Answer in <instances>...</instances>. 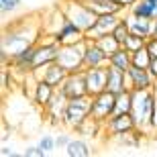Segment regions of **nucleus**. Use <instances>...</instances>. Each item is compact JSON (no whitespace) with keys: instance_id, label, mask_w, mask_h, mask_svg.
<instances>
[{"instance_id":"nucleus-18","label":"nucleus","mask_w":157,"mask_h":157,"mask_svg":"<svg viewBox=\"0 0 157 157\" xmlns=\"http://www.w3.org/2000/svg\"><path fill=\"white\" fill-rule=\"evenodd\" d=\"M106 90L114 94H121L127 90V71L108 65V82H106Z\"/></svg>"},{"instance_id":"nucleus-22","label":"nucleus","mask_w":157,"mask_h":157,"mask_svg":"<svg viewBox=\"0 0 157 157\" xmlns=\"http://www.w3.org/2000/svg\"><path fill=\"white\" fill-rule=\"evenodd\" d=\"M133 108V92L124 90V92L117 94V106H114V114H122V112H131Z\"/></svg>"},{"instance_id":"nucleus-11","label":"nucleus","mask_w":157,"mask_h":157,"mask_svg":"<svg viewBox=\"0 0 157 157\" xmlns=\"http://www.w3.org/2000/svg\"><path fill=\"white\" fill-rule=\"evenodd\" d=\"M49 35L57 41L59 45H70V43H78V41H84V39H86V33H84V31H82L76 23H71L70 18H65L63 25H61L57 31L49 33Z\"/></svg>"},{"instance_id":"nucleus-31","label":"nucleus","mask_w":157,"mask_h":157,"mask_svg":"<svg viewBox=\"0 0 157 157\" xmlns=\"http://www.w3.org/2000/svg\"><path fill=\"white\" fill-rule=\"evenodd\" d=\"M0 155H2V157H14V155H21V153H14V151H12V147H10V145H6V143H2Z\"/></svg>"},{"instance_id":"nucleus-24","label":"nucleus","mask_w":157,"mask_h":157,"mask_svg":"<svg viewBox=\"0 0 157 157\" xmlns=\"http://www.w3.org/2000/svg\"><path fill=\"white\" fill-rule=\"evenodd\" d=\"M145 43H147V39H143V37H139V35H135V33H131V35L124 39L122 47H124L127 51L135 53V51H139L141 47H145Z\"/></svg>"},{"instance_id":"nucleus-28","label":"nucleus","mask_w":157,"mask_h":157,"mask_svg":"<svg viewBox=\"0 0 157 157\" xmlns=\"http://www.w3.org/2000/svg\"><path fill=\"white\" fill-rule=\"evenodd\" d=\"M21 157H47V153L39 145H29V147H25V151L21 153Z\"/></svg>"},{"instance_id":"nucleus-19","label":"nucleus","mask_w":157,"mask_h":157,"mask_svg":"<svg viewBox=\"0 0 157 157\" xmlns=\"http://www.w3.org/2000/svg\"><path fill=\"white\" fill-rule=\"evenodd\" d=\"M108 65L118 67V70H122V71H128V67L133 65V53L127 51L124 47H121L118 51H114L110 57H108Z\"/></svg>"},{"instance_id":"nucleus-12","label":"nucleus","mask_w":157,"mask_h":157,"mask_svg":"<svg viewBox=\"0 0 157 157\" xmlns=\"http://www.w3.org/2000/svg\"><path fill=\"white\" fill-rule=\"evenodd\" d=\"M59 90H61L67 98L86 96V94H88V88H86V76H84V71H74V74H67V78H65L63 84L59 86Z\"/></svg>"},{"instance_id":"nucleus-1","label":"nucleus","mask_w":157,"mask_h":157,"mask_svg":"<svg viewBox=\"0 0 157 157\" xmlns=\"http://www.w3.org/2000/svg\"><path fill=\"white\" fill-rule=\"evenodd\" d=\"M43 21H18L6 27L2 33V61L14 57L17 53L25 51L27 47L39 43L43 35Z\"/></svg>"},{"instance_id":"nucleus-29","label":"nucleus","mask_w":157,"mask_h":157,"mask_svg":"<svg viewBox=\"0 0 157 157\" xmlns=\"http://www.w3.org/2000/svg\"><path fill=\"white\" fill-rule=\"evenodd\" d=\"M71 139H74V137H71L70 133H61V135H57V137H55L57 149H65V147H67V143H70Z\"/></svg>"},{"instance_id":"nucleus-13","label":"nucleus","mask_w":157,"mask_h":157,"mask_svg":"<svg viewBox=\"0 0 157 157\" xmlns=\"http://www.w3.org/2000/svg\"><path fill=\"white\" fill-rule=\"evenodd\" d=\"M67 100L70 98L57 88L53 98L49 100V104L45 106V112L49 117V121H51V124H61L63 122V112H65V106H67Z\"/></svg>"},{"instance_id":"nucleus-5","label":"nucleus","mask_w":157,"mask_h":157,"mask_svg":"<svg viewBox=\"0 0 157 157\" xmlns=\"http://www.w3.org/2000/svg\"><path fill=\"white\" fill-rule=\"evenodd\" d=\"M86 43H88V39L59 47L57 63L61 65V67H65L67 74L84 71V70H86V61H84V55H86Z\"/></svg>"},{"instance_id":"nucleus-17","label":"nucleus","mask_w":157,"mask_h":157,"mask_svg":"<svg viewBox=\"0 0 157 157\" xmlns=\"http://www.w3.org/2000/svg\"><path fill=\"white\" fill-rule=\"evenodd\" d=\"M55 90H57V88L51 86L49 82H45V80H41V78H37L35 88H33V94H31V100H33L35 104H39L41 108H45V106L49 104V100L53 98Z\"/></svg>"},{"instance_id":"nucleus-10","label":"nucleus","mask_w":157,"mask_h":157,"mask_svg":"<svg viewBox=\"0 0 157 157\" xmlns=\"http://www.w3.org/2000/svg\"><path fill=\"white\" fill-rule=\"evenodd\" d=\"M86 76V88L90 96L104 92L106 90V82H108V65H96V67H86L84 70Z\"/></svg>"},{"instance_id":"nucleus-34","label":"nucleus","mask_w":157,"mask_h":157,"mask_svg":"<svg viewBox=\"0 0 157 157\" xmlns=\"http://www.w3.org/2000/svg\"><path fill=\"white\" fill-rule=\"evenodd\" d=\"M149 71H151V76L157 80V57L151 59V63H149Z\"/></svg>"},{"instance_id":"nucleus-7","label":"nucleus","mask_w":157,"mask_h":157,"mask_svg":"<svg viewBox=\"0 0 157 157\" xmlns=\"http://www.w3.org/2000/svg\"><path fill=\"white\" fill-rule=\"evenodd\" d=\"M124 12H110V14H98V21L94 23V27L90 31H86L88 39H100V37L108 35V33H114L117 25L122 21Z\"/></svg>"},{"instance_id":"nucleus-2","label":"nucleus","mask_w":157,"mask_h":157,"mask_svg":"<svg viewBox=\"0 0 157 157\" xmlns=\"http://www.w3.org/2000/svg\"><path fill=\"white\" fill-rule=\"evenodd\" d=\"M133 92V108L131 114L135 118L139 133H153L151 131V117L155 106V92L153 90H131Z\"/></svg>"},{"instance_id":"nucleus-25","label":"nucleus","mask_w":157,"mask_h":157,"mask_svg":"<svg viewBox=\"0 0 157 157\" xmlns=\"http://www.w3.org/2000/svg\"><path fill=\"white\" fill-rule=\"evenodd\" d=\"M151 63V55L147 51V47H141L139 51L133 53V65H139V67H149Z\"/></svg>"},{"instance_id":"nucleus-35","label":"nucleus","mask_w":157,"mask_h":157,"mask_svg":"<svg viewBox=\"0 0 157 157\" xmlns=\"http://www.w3.org/2000/svg\"><path fill=\"white\" fill-rule=\"evenodd\" d=\"M153 92H155V98H157V82H155V86H153Z\"/></svg>"},{"instance_id":"nucleus-37","label":"nucleus","mask_w":157,"mask_h":157,"mask_svg":"<svg viewBox=\"0 0 157 157\" xmlns=\"http://www.w3.org/2000/svg\"><path fill=\"white\" fill-rule=\"evenodd\" d=\"M88 2H96V0H88Z\"/></svg>"},{"instance_id":"nucleus-6","label":"nucleus","mask_w":157,"mask_h":157,"mask_svg":"<svg viewBox=\"0 0 157 157\" xmlns=\"http://www.w3.org/2000/svg\"><path fill=\"white\" fill-rule=\"evenodd\" d=\"M114 106H117V94L110 90H104V92L92 96V114L90 117L104 124L114 114Z\"/></svg>"},{"instance_id":"nucleus-33","label":"nucleus","mask_w":157,"mask_h":157,"mask_svg":"<svg viewBox=\"0 0 157 157\" xmlns=\"http://www.w3.org/2000/svg\"><path fill=\"white\" fill-rule=\"evenodd\" d=\"M151 131L157 133V98H155V106H153V117H151Z\"/></svg>"},{"instance_id":"nucleus-3","label":"nucleus","mask_w":157,"mask_h":157,"mask_svg":"<svg viewBox=\"0 0 157 157\" xmlns=\"http://www.w3.org/2000/svg\"><path fill=\"white\" fill-rule=\"evenodd\" d=\"M59 8L63 10L65 18H70L71 23H76L84 33L94 27L98 21V12L94 10L88 0H59Z\"/></svg>"},{"instance_id":"nucleus-14","label":"nucleus","mask_w":157,"mask_h":157,"mask_svg":"<svg viewBox=\"0 0 157 157\" xmlns=\"http://www.w3.org/2000/svg\"><path fill=\"white\" fill-rule=\"evenodd\" d=\"M33 74H35V78H41V80L49 82V84L55 86V88H59L61 84H63V80L67 78V70L61 67L57 61H53V63L45 65V67H41V70L33 71Z\"/></svg>"},{"instance_id":"nucleus-39","label":"nucleus","mask_w":157,"mask_h":157,"mask_svg":"<svg viewBox=\"0 0 157 157\" xmlns=\"http://www.w3.org/2000/svg\"><path fill=\"white\" fill-rule=\"evenodd\" d=\"M153 2H157V0H153Z\"/></svg>"},{"instance_id":"nucleus-15","label":"nucleus","mask_w":157,"mask_h":157,"mask_svg":"<svg viewBox=\"0 0 157 157\" xmlns=\"http://www.w3.org/2000/svg\"><path fill=\"white\" fill-rule=\"evenodd\" d=\"M128 21V27H131V33L143 37V39H149L153 37V31H155V18H143V17H135L133 12L124 14Z\"/></svg>"},{"instance_id":"nucleus-30","label":"nucleus","mask_w":157,"mask_h":157,"mask_svg":"<svg viewBox=\"0 0 157 157\" xmlns=\"http://www.w3.org/2000/svg\"><path fill=\"white\" fill-rule=\"evenodd\" d=\"M145 47H147V51H149V55H151V59L157 57V37H149Z\"/></svg>"},{"instance_id":"nucleus-20","label":"nucleus","mask_w":157,"mask_h":157,"mask_svg":"<svg viewBox=\"0 0 157 157\" xmlns=\"http://www.w3.org/2000/svg\"><path fill=\"white\" fill-rule=\"evenodd\" d=\"M63 153L67 157H90L92 155V147L84 139H71L67 143V147L63 149Z\"/></svg>"},{"instance_id":"nucleus-16","label":"nucleus","mask_w":157,"mask_h":157,"mask_svg":"<svg viewBox=\"0 0 157 157\" xmlns=\"http://www.w3.org/2000/svg\"><path fill=\"white\" fill-rule=\"evenodd\" d=\"M88 39V37H86ZM86 67H96V65H108V53L96 43L94 39H88L86 43V55H84Z\"/></svg>"},{"instance_id":"nucleus-8","label":"nucleus","mask_w":157,"mask_h":157,"mask_svg":"<svg viewBox=\"0 0 157 157\" xmlns=\"http://www.w3.org/2000/svg\"><path fill=\"white\" fill-rule=\"evenodd\" d=\"M104 131H108V135L112 137H124L137 131L135 118L131 112H122V114H112L108 121L104 122Z\"/></svg>"},{"instance_id":"nucleus-36","label":"nucleus","mask_w":157,"mask_h":157,"mask_svg":"<svg viewBox=\"0 0 157 157\" xmlns=\"http://www.w3.org/2000/svg\"><path fill=\"white\" fill-rule=\"evenodd\" d=\"M153 37H157V21H155V31H153Z\"/></svg>"},{"instance_id":"nucleus-9","label":"nucleus","mask_w":157,"mask_h":157,"mask_svg":"<svg viewBox=\"0 0 157 157\" xmlns=\"http://www.w3.org/2000/svg\"><path fill=\"white\" fill-rule=\"evenodd\" d=\"M155 78L151 76L149 67H139V65H131L127 71V90H153L155 86Z\"/></svg>"},{"instance_id":"nucleus-26","label":"nucleus","mask_w":157,"mask_h":157,"mask_svg":"<svg viewBox=\"0 0 157 157\" xmlns=\"http://www.w3.org/2000/svg\"><path fill=\"white\" fill-rule=\"evenodd\" d=\"M37 145H39L47 155H51V153L57 149V143H55V137H53V135H43V137L37 141Z\"/></svg>"},{"instance_id":"nucleus-4","label":"nucleus","mask_w":157,"mask_h":157,"mask_svg":"<svg viewBox=\"0 0 157 157\" xmlns=\"http://www.w3.org/2000/svg\"><path fill=\"white\" fill-rule=\"evenodd\" d=\"M92 114V96H78V98H70L67 106L63 112V124L67 131H80V127L90 118Z\"/></svg>"},{"instance_id":"nucleus-21","label":"nucleus","mask_w":157,"mask_h":157,"mask_svg":"<svg viewBox=\"0 0 157 157\" xmlns=\"http://www.w3.org/2000/svg\"><path fill=\"white\" fill-rule=\"evenodd\" d=\"M135 17H143V18H155V12H157V2L153 0H137L131 10Z\"/></svg>"},{"instance_id":"nucleus-38","label":"nucleus","mask_w":157,"mask_h":157,"mask_svg":"<svg viewBox=\"0 0 157 157\" xmlns=\"http://www.w3.org/2000/svg\"><path fill=\"white\" fill-rule=\"evenodd\" d=\"M155 21H157V12H155Z\"/></svg>"},{"instance_id":"nucleus-27","label":"nucleus","mask_w":157,"mask_h":157,"mask_svg":"<svg viewBox=\"0 0 157 157\" xmlns=\"http://www.w3.org/2000/svg\"><path fill=\"white\" fill-rule=\"evenodd\" d=\"M23 6V0H0V10L2 14H12V12H17L18 8Z\"/></svg>"},{"instance_id":"nucleus-32","label":"nucleus","mask_w":157,"mask_h":157,"mask_svg":"<svg viewBox=\"0 0 157 157\" xmlns=\"http://www.w3.org/2000/svg\"><path fill=\"white\" fill-rule=\"evenodd\" d=\"M112 2H117V4L121 6L122 10H131V6H133L137 0H112Z\"/></svg>"},{"instance_id":"nucleus-23","label":"nucleus","mask_w":157,"mask_h":157,"mask_svg":"<svg viewBox=\"0 0 157 157\" xmlns=\"http://www.w3.org/2000/svg\"><path fill=\"white\" fill-rule=\"evenodd\" d=\"M96 43H98V45L102 47L106 53H108V57H110L114 51H118V49L122 47V43H121V41H118L114 35H112V33H108V35H104V37H100V39H96Z\"/></svg>"}]
</instances>
